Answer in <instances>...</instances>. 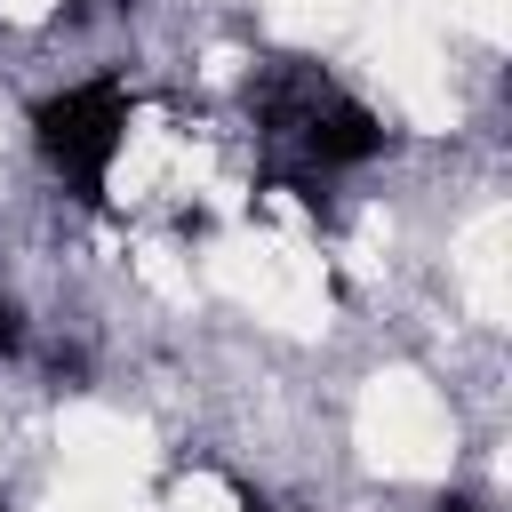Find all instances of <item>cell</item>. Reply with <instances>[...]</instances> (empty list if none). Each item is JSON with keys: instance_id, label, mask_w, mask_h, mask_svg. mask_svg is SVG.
Returning <instances> with one entry per match:
<instances>
[{"instance_id": "5", "label": "cell", "mask_w": 512, "mask_h": 512, "mask_svg": "<svg viewBox=\"0 0 512 512\" xmlns=\"http://www.w3.org/2000/svg\"><path fill=\"white\" fill-rule=\"evenodd\" d=\"M0 512H8V504H0Z\"/></svg>"}, {"instance_id": "3", "label": "cell", "mask_w": 512, "mask_h": 512, "mask_svg": "<svg viewBox=\"0 0 512 512\" xmlns=\"http://www.w3.org/2000/svg\"><path fill=\"white\" fill-rule=\"evenodd\" d=\"M432 512H488V504H472V496H440Z\"/></svg>"}, {"instance_id": "1", "label": "cell", "mask_w": 512, "mask_h": 512, "mask_svg": "<svg viewBox=\"0 0 512 512\" xmlns=\"http://www.w3.org/2000/svg\"><path fill=\"white\" fill-rule=\"evenodd\" d=\"M128 128H136V96H128L120 72L64 80V88H48V96L32 104V144H40L48 176H56L80 208H96V200L112 192V168H120V152H128Z\"/></svg>"}, {"instance_id": "2", "label": "cell", "mask_w": 512, "mask_h": 512, "mask_svg": "<svg viewBox=\"0 0 512 512\" xmlns=\"http://www.w3.org/2000/svg\"><path fill=\"white\" fill-rule=\"evenodd\" d=\"M280 136H288V144L304 152V168H320V176H352V168H368V160L392 144L384 112L360 104L352 88H336V80H320V88L296 104V120H288Z\"/></svg>"}, {"instance_id": "4", "label": "cell", "mask_w": 512, "mask_h": 512, "mask_svg": "<svg viewBox=\"0 0 512 512\" xmlns=\"http://www.w3.org/2000/svg\"><path fill=\"white\" fill-rule=\"evenodd\" d=\"M240 512H272V504H240Z\"/></svg>"}]
</instances>
